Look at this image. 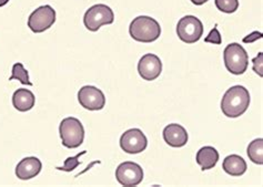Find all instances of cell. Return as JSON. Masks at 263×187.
I'll list each match as a JSON object with an SVG mask.
<instances>
[{
  "instance_id": "obj_16",
  "label": "cell",
  "mask_w": 263,
  "mask_h": 187,
  "mask_svg": "<svg viewBox=\"0 0 263 187\" xmlns=\"http://www.w3.org/2000/svg\"><path fill=\"white\" fill-rule=\"evenodd\" d=\"M196 160L202 171L211 170L219 161V152L212 147H203L198 151Z\"/></svg>"
},
{
  "instance_id": "obj_19",
  "label": "cell",
  "mask_w": 263,
  "mask_h": 187,
  "mask_svg": "<svg viewBox=\"0 0 263 187\" xmlns=\"http://www.w3.org/2000/svg\"><path fill=\"white\" fill-rule=\"evenodd\" d=\"M216 7L224 13H233L239 8V0H214Z\"/></svg>"
},
{
  "instance_id": "obj_22",
  "label": "cell",
  "mask_w": 263,
  "mask_h": 187,
  "mask_svg": "<svg viewBox=\"0 0 263 187\" xmlns=\"http://www.w3.org/2000/svg\"><path fill=\"white\" fill-rule=\"evenodd\" d=\"M253 71L257 73L259 77H263V52H259V54L252 60Z\"/></svg>"
},
{
  "instance_id": "obj_11",
  "label": "cell",
  "mask_w": 263,
  "mask_h": 187,
  "mask_svg": "<svg viewBox=\"0 0 263 187\" xmlns=\"http://www.w3.org/2000/svg\"><path fill=\"white\" fill-rule=\"evenodd\" d=\"M138 72L143 80H156L162 72V62L160 58L154 53L144 54L138 64Z\"/></svg>"
},
{
  "instance_id": "obj_3",
  "label": "cell",
  "mask_w": 263,
  "mask_h": 187,
  "mask_svg": "<svg viewBox=\"0 0 263 187\" xmlns=\"http://www.w3.org/2000/svg\"><path fill=\"white\" fill-rule=\"evenodd\" d=\"M61 143L67 149H77L84 143L85 129L77 117H66L59 127Z\"/></svg>"
},
{
  "instance_id": "obj_21",
  "label": "cell",
  "mask_w": 263,
  "mask_h": 187,
  "mask_svg": "<svg viewBox=\"0 0 263 187\" xmlns=\"http://www.w3.org/2000/svg\"><path fill=\"white\" fill-rule=\"evenodd\" d=\"M217 27L218 26L216 25V27H214L213 29L210 31V33L205 37V39H204L205 43H209V44H212V45H221V44H222V38H221V34H220Z\"/></svg>"
},
{
  "instance_id": "obj_7",
  "label": "cell",
  "mask_w": 263,
  "mask_h": 187,
  "mask_svg": "<svg viewBox=\"0 0 263 187\" xmlns=\"http://www.w3.org/2000/svg\"><path fill=\"white\" fill-rule=\"evenodd\" d=\"M56 23V11L49 5L41 6L28 18V27L34 33H41L49 29Z\"/></svg>"
},
{
  "instance_id": "obj_6",
  "label": "cell",
  "mask_w": 263,
  "mask_h": 187,
  "mask_svg": "<svg viewBox=\"0 0 263 187\" xmlns=\"http://www.w3.org/2000/svg\"><path fill=\"white\" fill-rule=\"evenodd\" d=\"M177 34L183 43L191 45L201 39L203 34V25L201 20L195 16H184L177 25Z\"/></svg>"
},
{
  "instance_id": "obj_5",
  "label": "cell",
  "mask_w": 263,
  "mask_h": 187,
  "mask_svg": "<svg viewBox=\"0 0 263 187\" xmlns=\"http://www.w3.org/2000/svg\"><path fill=\"white\" fill-rule=\"evenodd\" d=\"M115 22V13L109 6L105 4L95 5L86 11L84 25L89 31L96 32L103 25H111Z\"/></svg>"
},
{
  "instance_id": "obj_15",
  "label": "cell",
  "mask_w": 263,
  "mask_h": 187,
  "mask_svg": "<svg viewBox=\"0 0 263 187\" xmlns=\"http://www.w3.org/2000/svg\"><path fill=\"white\" fill-rule=\"evenodd\" d=\"M223 171L231 176H241L247 172V162L240 155L232 154L227 156L222 163Z\"/></svg>"
},
{
  "instance_id": "obj_14",
  "label": "cell",
  "mask_w": 263,
  "mask_h": 187,
  "mask_svg": "<svg viewBox=\"0 0 263 187\" xmlns=\"http://www.w3.org/2000/svg\"><path fill=\"white\" fill-rule=\"evenodd\" d=\"M36 103L34 94L27 89H18L12 95V106L19 112H27L30 111Z\"/></svg>"
},
{
  "instance_id": "obj_9",
  "label": "cell",
  "mask_w": 263,
  "mask_h": 187,
  "mask_svg": "<svg viewBox=\"0 0 263 187\" xmlns=\"http://www.w3.org/2000/svg\"><path fill=\"white\" fill-rule=\"evenodd\" d=\"M147 147V137L139 129H130L120 137V148L128 154L141 153Z\"/></svg>"
},
{
  "instance_id": "obj_1",
  "label": "cell",
  "mask_w": 263,
  "mask_h": 187,
  "mask_svg": "<svg viewBox=\"0 0 263 187\" xmlns=\"http://www.w3.org/2000/svg\"><path fill=\"white\" fill-rule=\"evenodd\" d=\"M250 106V93L242 86L231 87L221 100V110L227 117L235 119L243 115Z\"/></svg>"
},
{
  "instance_id": "obj_17",
  "label": "cell",
  "mask_w": 263,
  "mask_h": 187,
  "mask_svg": "<svg viewBox=\"0 0 263 187\" xmlns=\"http://www.w3.org/2000/svg\"><path fill=\"white\" fill-rule=\"evenodd\" d=\"M248 156L251 162L258 165L263 164V140L262 138H255L248 147Z\"/></svg>"
},
{
  "instance_id": "obj_23",
  "label": "cell",
  "mask_w": 263,
  "mask_h": 187,
  "mask_svg": "<svg viewBox=\"0 0 263 187\" xmlns=\"http://www.w3.org/2000/svg\"><path fill=\"white\" fill-rule=\"evenodd\" d=\"M262 37H263L262 32L253 31L250 34H248L247 37L243 38V43L245 44H252V43H254V41H257L258 39H262Z\"/></svg>"
},
{
  "instance_id": "obj_13",
  "label": "cell",
  "mask_w": 263,
  "mask_h": 187,
  "mask_svg": "<svg viewBox=\"0 0 263 187\" xmlns=\"http://www.w3.org/2000/svg\"><path fill=\"white\" fill-rule=\"evenodd\" d=\"M41 169H43V163L38 157H25L16 166V176L22 181H27L36 177L41 172Z\"/></svg>"
},
{
  "instance_id": "obj_20",
  "label": "cell",
  "mask_w": 263,
  "mask_h": 187,
  "mask_svg": "<svg viewBox=\"0 0 263 187\" xmlns=\"http://www.w3.org/2000/svg\"><path fill=\"white\" fill-rule=\"evenodd\" d=\"M86 153H87V151H82V152H80V153H78L77 155L68 157L67 160L65 161V164L62 165L61 168H56V169L59 170V171H62V172H72L74 169H77L78 166L80 165V162H79L80 156L85 155Z\"/></svg>"
},
{
  "instance_id": "obj_25",
  "label": "cell",
  "mask_w": 263,
  "mask_h": 187,
  "mask_svg": "<svg viewBox=\"0 0 263 187\" xmlns=\"http://www.w3.org/2000/svg\"><path fill=\"white\" fill-rule=\"evenodd\" d=\"M9 3V0H0V7H4Z\"/></svg>"
},
{
  "instance_id": "obj_24",
  "label": "cell",
  "mask_w": 263,
  "mask_h": 187,
  "mask_svg": "<svg viewBox=\"0 0 263 187\" xmlns=\"http://www.w3.org/2000/svg\"><path fill=\"white\" fill-rule=\"evenodd\" d=\"M190 2H191L193 5H196V6H202V5L205 4L206 2H209V0H190Z\"/></svg>"
},
{
  "instance_id": "obj_4",
  "label": "cell",
  "mask_w": 263,
  "mask_h": 187,
  "mask_svg": "<svg viewBox=\"0 0 263 187\" xmlns=\"http://www.w3.org/2000/svg\"><path fill=\"white\" fill-rule=\"evenodd\" d=\"M223 60L227 70L232 74H243L249 67V55L239 44L228 45L223 51Z\"/></svg>"
},
{
  "instance_id": "obj_2",
  "label": "cell",
  "mask_w": 263,
  "mask_h": 187,
  "mask_svg": "<svg viewBox=\"0 0 263 187\" xmlns=\"http://www.w3.org/2000/svg\"><path fill=\"white\" fill-rule=\"evenodd\" d=\"M131 38L138 43H154L161 34V27L156 19L148 16L135 18L129 26Z\"/></svg>"
},
{
  "instance_id": "obj_12",
  "label": "cell",
  "mask_w": 263,
  "mask_h": 187,
  "mask_svg": "<svg viewBox=\"0 0 263 187\" xmlns=\"http://www.w3.org/2000/svg\"><path fill=\"white\" fill-rule=\"evenodd\" d=\"M163 140L171 148H182L188 143V132L177 123L169 124L163 130Z\"/></svg>"
},
{
  "instance_id": "obj_8",
  "label": "cell",
  "mask_w": 263,
  "mask_h": 187,
  "mask_svg": "<svg viewBox=\"0 0 263 187\" xmlns=\"http://www.w3.org/2000/svg\"><path fill=\"white\" fill-rule=\"evenodd\" d=\"M116 178L122 186H138L143 179V171L135 162H123L116 170Z\"/></svg>"
},
{
  "instance_id": "obj_10",
  "label": "cell",
  "mask_w": 263,
  "mask_h": 187,
  "mask_svg": "<svg viewBox=\"0 0 263 187\" xmlns=\"http://www.w3.org/2000/svg\"><path fill=\"white\" fill-rule=\"evenodd\" d=\"M80 106L89 111H100L106 106V96L100 89L93 86L82 87L78 92Z\"/></svg>"
},
{
  "instance_id": "obj_18",
  "label": "cell",
  "mask_w": 263,
  "mask_h": 187,
  "mask_svg": "<svg viewBox=\"0 0 263 187\" xmlns=\"http://www.w3.org/2000/svg\"><path fill=\"white\" fill-rule=\"evenodd\" d=\"M11 77L9 78V81L11 80H19L20 82L23 83V85L26 86H32V83L29 79V73L28 71L26 70L25 67L23 64H20V62H17L12 66V71H11Z\"/></svg>"
}]
</instances>
